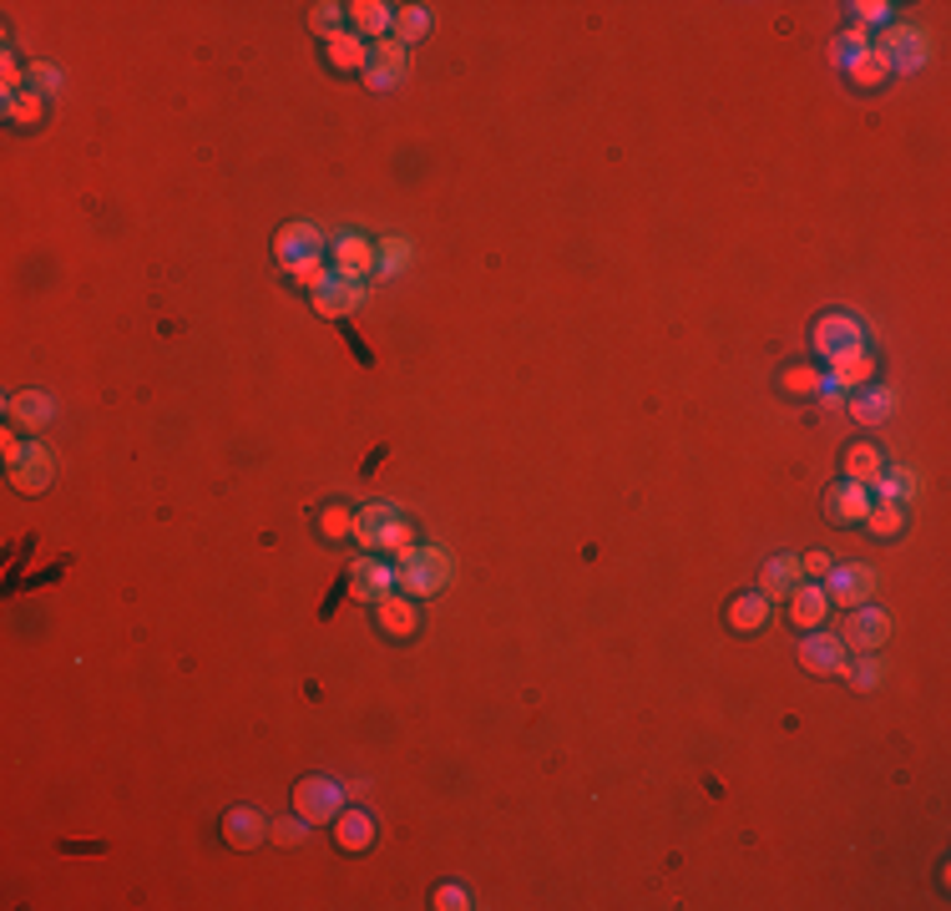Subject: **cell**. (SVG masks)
<instances>
[{"instance_id":"ffe728a7","label":"cell","mask_w":951,"mask_h":911,"mask_svg":"<svg viewBox=\"0 0 951 911\" xmlns=\"http://www.w3.org/2000/svg\"><path fill=\"white\" fill-rule=\"evenodd\" d=\"M800 552H780V557H770V563L760 567V593L764 598H790V593L800 588Z\"/></svg>"},{"instance_id":"9a60e30c","label":"cell","mask_w":951,"mask_h":911,"mask_svg":"<svg viewBox=\"0 0 951 911\" xmlns=\"http://www.w3.org/2000/svg\"><path fill=\"white\" fill-rule=\"evenodd\" d=\"M6 416H11V426H21V431H46L51 420H56V400L46 396V390H15L11 400H6Z\"/></svg>"},{"instance_id":"f1b7e54d","label":"cell","mask_w":951,"mask_h":911,"mask_svg":"<svg viewBox=\"0 0 951 911\" xmlns=\"http://www.w3.org/2000/svg\"><path fill=\"white\" fill-rule=\"evenodd\" d=\"M866 51H870V31L866 25H850V31H840V36H835V66H845V72H850V66H856V61H866Z\"/></svg>"},{"instance_id":"484cf974","label":"cell","mask_w":951,"mask_h":911,"mask_svg":"<svg viewBox=\"0 0 951 911\" xmlns=\"http://www.w3.org/2000/svg\"><path fill=\"white\" fill-rule=\"evenodd\" d=\"M410 253H416V243L400 239V233L380 239V243H375V274H380V279H400L405 269H410Z\"/></svg>"},{"instance_id":"7402d4cb","label":"cell","mask_w":951,"mask_h":911,"mask_svg":"<svg viewBox=\"0 0 951 911\" xmlns=\"http://www.w3.org/2000/svg\"><path fill=\"white\" fill-rule=\"evenodd\" d=\"M891 410H896V390L891 385H860L856 396H850V416L856 420H866V426H880V420H891Z\"/></svg>"},{"instance_id":"f35d334b","label":"cell","mask_w":951,"mask_h":911,"mask_svg":"<svg viewBox=\"0 0 951 911\" xmlns=\"http://www.w3.org/2000/svg\"><path fill=\"white\" fill-rule=\"evenodd\" d=\"M785 390H795V396H821V375L795 365V370H785Z\"/></svg>"},{"instance_id":"277c9868","label":"cell","mask_w":951,"mask_h":911,"mask_svg":"<svg viewBox=\"0 0 951 911\" xmlns=\"http://www.w3.org/2000/svg\"><path fill=\"white\" fill-rule=\"evenodd\" d=\"M825 598H830V608H860V603L876 598L880 588V573L870 563H835L830 573L821 577Z\"/></svg>"},{"instance_id":"d6986e66","label":"cell","mask_w":951,"mask_h":911,"mask_svg":"<svg viewBox=\"0 0 951 911\" xmlns=\"http://www.w3.org/2000/svg\"><path fill=\"white\" fill-rule=\"evenodd\" d=\"M870 496H876V502H896V506L916 502V496H921V471L916 467H886L876 481H870Z\"/></svg>"},{"instance_id":"74e56055","label":"cell","mask_w":951,"mask_h":911,"mask_svg":"<svg viewBox=\"0 0 951 911\" xmlns=\"http://www.w3.org/2000/svg\"><path fill=\"white\" fill-rule=\"evenodd\" d=\"M330 274H334V269H330V264H324V259H310V264H299V269H289V279H299V284L310 289V294H314V289H324V284H330Z\"/></svg>"},{"instance_id":"b9f144b4","label":"cell","mask_w":951,"mask_h":911,"mask_svg":"<svg viewBox=\"0 0 951 911\" xmlns=\"http://www.w3.org/2000/svg\"><path fill=\"white\" fill-rule=\"evenodd\" d=\"M436 907L440 911H466V907H471V897H466V887H456V881H451V887L436 891Z\"/></svg>"},{"instance_id":"f546056e","label":"cell","mask_w":951,"mask_h":911,"mask_svg":"<svg viewBox=\"0 0 951 911\" xmlns=\"http://www.w3.org/2000/svg\"><path fill=\"white\" fill-rule=\"evenodd\" d=\"M866 527L876 532V537H901V527H906V506H896V502H870Z\"/></svg>"},{"instance_id":"7c38bea8","label":"cell","mask_w":951,"mask_h":911,"mask_svg":"<svg viewBox=\"0 0 951 911\" xmlns=\"http://www.w3.org/2000/svg\"><path fill=\"white\" fill-rule=\"evenodd\" d=\"M365 300H369L365 279H345V274H330V284L314 289V310H320L324 320H345V314L365 310Z\"/></svg>"},{"instance_id":"ab89813d","label":"cell","mask_w":951,"mask_h":911,"mask_svg":"<svg viewBox=\"0 0 951 911\" xmlns=\"http://www.w3.org/2000/svg\"><path fill=\"white\" fill-rule=\"evenodd\" d=\"M324 532H330V537L355 532V512H349V506H330V512H324Z\"/></svg>"},{"instance_id":"83f0119b","label":"cell","mask_w":951,"mask_h":911,"mask_svg":"<svg viewBox=\"0 0 951 911\" xmlns=\"http://www.w3.org/2000/svg\"><path fill=\"white\" fill-rule=\"evenodd\" d=\"M430 21H436V15H430V6H400V11H395V41H400V46H416V41H426L430 36Z\"/></svg>"},{"instance_id":"7a4b0ae2","label":"cell","mask_w":951,"mask_h":911,"mask_svg":"<svg viewBox=\"0 0 951 911\" xmlns=\"http://www.w3.org/2000/svg\"><path fill=\"white\" fill-rule=\"evenodd\" d=\"M410 516L400 512V506H390V502H369V506H359L355 512V542L359 547H369V552H400V547H410Z\"/></svg>"},{"instance_id":"ac0fdd59","label":"cell","mask_w":951,"mask_h":911,"mask_svg":"<svg viewBox=\"0 0 951 911\" xmlns=\"http://www.w3.org/2000/svg\"><path fill=\"white\" fill-rule=\"evenodd\" d=\"M870 486L866 481H835L830 486V502H825V512H830V522H866V512H870Z\"/></svg>"},{"instance_id":"7bdbcfd3","label":"cell","mask_w":951,"mask_h":911,"mask_svg":"<svg viewBox=\"0 0 951 911\" xmlns=\"http://www.w3.org/2000/svg\"><path fill=\"white\" fill-rule=\"evenodd\" d=\"M830 567H835V563L825 557V552H805V557H800V573H805V577H825Z\"/></svg>"},{"instance_id":"6da1fadb","label":"cell","mask_w":951,"mask_h":911,"mask_svg":"<svg viewBox=\"0 0 951 911\" xmlns=\"http://www.w3.org/2000/svg\"><path fill=\"white\" fill-rule=\"evenodd\" d=\"M395 577H400L405 598H436V593L451 588L456 557L440 542H410V547L395 552Z\"/></svg>"},{"instance_id":"d590c367","label":"cell","mask_w":951,"mask_h":911,"mask_svg":"<svg viewBox=\"0 0 951 911\" xmlns=\"http://www.w3.org/2000/svg\"><path fill=\"white\" fill-rule=\"evenodd\" d=\"M25 92L56 96V92H61V72L51 66V61H31V72H25Z\"/></svg>"},{"instance_id":"44dd1931","label":"cell","mask_w":951,"mask_h":911,"mask_svg":"<svg viewBox=\"0 0 951 911\" xmlns=\"http://www.w3.org/2000/svg\"><path fill=\"white\" fill-rule=\"evenodd\" d=\"M349 31H355L359 41L365 36H390L395 31V6H385V0H355L349 6Z\"/></svg>"},{"instance_id":"2e32d148","label":"cell","mask_w":951,"mask_h":911,"mask_svg":"<svg viewBox=\"0 0 951 911\" xmlns=\"http://www.w3.org/2000/svg\"><path fill=\"white\" fill-rule=\"evenodd\" d=\"M269 830H274V820L263 816V810H253V805H233L223 816V840L238 846V851H249V846L269 840Z\"/></svg>"},{"instance_id":"30bf717a","label":"cell","mask_w":951,"mask_h":911,"mask_svg":"<svg viewBox=\"0 0 951 911\" xmlns=\"http://www.w3.org/2000/svg\"><path fill=\"white\" fill-rule=\"evenodd\" d=\"M330 269L345 279H365L375 274V243L365 239V233H355V228H339L330 239Z\"/></svg>"},{"instance_id":"8fae6325","label":"cell","mask_w":951,"mask_h":911,"mask_svg":"<svg viewBox=\"0 0 951 911\" xmlns=\"http://www.w3.org/2000/svg\"><path fill=\"white\" fill-rule=\"evenodd\" d=\"M405 72H410V51H405L395 36H385V41H375V46H369V66H365V86H369V92H390V86H400Z\"/></svg>"},{"instance_id":"cb8c5ba5","label":"cell","mask_w":951,"mask_h":911,"mask_svg":"<svg viewBox=\"0 0 951 911\" xmlns=\"http://www.w3.org/2000/svg\"><path fill=\"white\" fill-rule=\"evenodd\" d=\"M334 840H339L345 851H365L369 840H375V816H369V810H339Z\"/></svg>"},{"instance_id":"3957f363","label":"cell","mask_w":951,"mask_h":911,"mask_svg":"<svg viewBox=\"0 0 951 911\" xmlns=\"http://www.w3.org/2000/svg\"><path fill=\"white\" fill-rule=\"evenodd\" d=\"M815 349H821L830 365H835V360H850V355H860V349H870L860 314H850V310L821 314V324H815Z\"/></svg>"},{"instance_id":"4fadbf2b","label":"cell","mask_w":951,"mask_h":911,"mask_svg":"<svg viewBox=\"0 0 951 911\" xmlns=\"http://www.w3.org/2000/svg\"><path fill=\"white\" fill-rule=\"evenodd\" d=\"M395 588H400V577H395V563H385V557H359L355 573H349L355 603H380V598H390Z\"/></svg>"},{"instance_id":"5bb4252c","label":"cell","mask_w":951,"mask_h":911,"mask_svg":"<svg viewBox=\"0 0 951 911\" xmlns=\"http://www.w3.org/2000/svg\"><path fill=\"white\" fill-rule=\"evenodd\" d=\"M845 653H850V648L840 643V633H821V628H809V638L805 643H800V663H805L809 673H840L845 679Z\"/></svg>"},{"instance_id":"e0dca14e","label":"cell","mask_w":951,"mask_h":911,"mask_svg":"<svg viewBox=\"0 0 951 911\" xmlns=\"http://www.w3.org/2000/svg\"><path fill=\"white\" fill-rule=\"evenodd\" d=\"M375 624H380L385 638H410L420 628V612H416V598H405L400 588L390 593V598L375 603Z\"/></svg>"},{"instance_id":"836d02e7","label":"cell","mask_w":951,"mask_h":911,"mask_svg":"<svg viewBox=\"0 0 951 911\" xmlns=\"http://www.w3.org/2000/svg\"><path fill=\"white\" fill-rule=\"evenodd\" d=\"M850 76H856L860 86H876V82H886V76H891V61H886V51L870 41L866 61H856V66H850Z\"/></svg>"},{"instance_id":"4dcf8cb0","label":"cell","mask_w":951,"mask_h":911,"mask_svg":"<svg viewBox=\"0 0 951 911\" xmlns=\"http://www.w3.org/2000/svg\"><path fill=\"white\" fill-rule=\"evenodd\" d=\"M880 471H886V461H880L876 446H856V451L845 456V477H850V481H866V486H870Z\"/></svg>"},{"instance_id":"e575fe53","label":"cell","mask_w":951,"mask_h":911,"mask_svg":"<svg viewBox=\"0 0 951 911\" xmlns=\"http://www.w3.org/2000/svg\"><path fill=\"white\" fill-rule=\"evenodd\" d=\"M845 679L856 683V689H880V679H886V663H880L876 653H860L856 663H845Z\"/></svg>"},{"instance_id":"d6a6232c","label":"cell","mask_w":951,"mask_h":911,"mask_svg":"<svg viewBox=\"0 0 951 911\" xmlns=\"http://www.w3.org/2000/svg\"><path fill=\"white\" fill-rule=\"evenodd\" d=\"M345 21H349V6H334V0H320V6H314V11H310V25H314V31H320L324 41H330V36H339V31H349Z\"/></svg>"},{"instance_id":"8d00e7d4","label":"cell","mask_w":951,"mask_h":911,"mask_svg":"<svg viewBox=\"0 0 951 911\" xmlns=\"http://www.w3.org/2000/svg\"><path fill=\"white\" fill-rule=\"evenodd\" d=\"M850 11H856L860 25H880V31L896 21V6H891V0H856Z\"/></svg>"},{"instance_id":"d4e9b609","label":"cell","mask_w":951,"mask_h":911,"mask_svg":"<svg viewBox=\"0 0 951 911\" xmlns=\"http://www.w3.org/2000/svg\"><path fill=\"white\" fill-rule=\"evenodd\" d=\"M729 624L739 628V633H760L764 624H770V598H764L760 588L744 593V598L729 603Z\"/></svg>"},{"instance_id":"8992f818","label":"cell","mask_w":951,"mask_h":911,"mask_svg":"<svg viewBox=\"0 0 951 911\" xmlns=\"http://www.w3.org/2000/svg\"><path fill=\"white\" fill-rule=\"evenodd\" d=\"M876 46L886 51V61H891V76L896 72H901V76L921 72V66H927V56H931V36H927V31H921V25H901V21L886 25Z\"/></svg>"},{"instance_id":"4316f807","label":"cell","mask_w":951,"mask_h":911,"mask_svg":"<svg viewBox=\"0 0 951 911\" xmlns=\"http://www.w3.org/2000/svg\"><path fill=\"white\" fill-rule=\"evenodd\" d=\"M330 66L334 72H365L369 46L355 36V31H339V36H330Z\"/></svg>"},{"instance_id":"5b68a950","label":"cell","mask_w":951,"mask_h":911,"mask_svg":"<svg viewBox=\"0 0 951 911\" xmlns=\"http://www.w3.org/2000/svg\"><path fill=\"white\" fill-rule=\"evenodd\" d=\"M345 800H349V790L339 785V779H330V775H310V779H299V785H294V810L310 820V826L339 820Z\"/></svg>"},{"instance_id":"603a6c76","label":"cell","mask_w":951,"mask_h":911,"mask_svg":"<svg viewBox=\"0 0 951 911\" xmlns=\"http://www.w3.org/2000/svg\"><path fill=\"white\" fill-rule=\"evenodd\" d=\"M790 608H795V624L805 628H821L825 618H830V598H825V588L821 583H800L795 593H790Z\"/></svg>"},{"instance_id":"52a82bcc","label":"cell","mask_w":951,"mask_h":911,"mask_svg":"<svg viewBox=\"0 0 951 911\" xmlns=\"http://www.w3.org/2000/svg\"><path fill=\"white\" fill-rule=\"evenodd\" d=\"M886 638H891V612L870 608V603L850 608V618L840 624V643L856 648V653H880V648H886Z\"/></svg>"},{"instance_id":"9c48e42d","label":"cell","mask_w":951,"mask_h":911,"mask_svg":"<svg viewBox=\"0 0 951 911\" xmlns=\"http://www.w3.org/2000/svg\"><path fill=\"white\" fill-rule=\"evenodd\" d=\"M51 477H56V456H51L41 441H25L21 451H15V461H11V486L15 492H25V496H36V492H46L51 486Z\"/></svg>"},{"instance_id":"60d3db41","label":"cell","mask_w":951,"mask_h":911,"mask_svg":"<svg viewBox=\"0 0 951 911\" xmlns=\"http://www.w3.org/2000/svg\"><path fill=\"white\" fill-rule=\"evenodd\" d=\"M310 836V820L294 816V820H274V840H284V846H299V840Z\"/></svg>"},{"instance_id":"1f68e13d","label":"cell","mask_w":951,"mask_h":911,"mask_svg":"<svg viewBox=\"0 0 951 911\" xmlns=\"http://www.w3.org/2000/svg\"><path fill=\"white\" fill-rule=\"evenodd\" d=\"M41 112H46V96H36V92L6 96V122H15V127H36Z\"/></svg>"},{"instance_id":"ba28073f","label":"cell","mask_w":951,"mask_h":911,"mask_svg":"<svg viewBox=\"0 0 951 911\" xmlns=\"http://www.w3.org/2000/svg\"><path fill=\"white\" fill-rule=\"evenodd\" d=\"M324 253H330V239L314 223H284L274 233V259L284 264V274L299 264H310V259H324Z\"/></svg>"}]
</instances>
